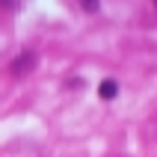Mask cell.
Returning a JSON list of instances; mask_svg holds the SVG:
<instances>
[{"label":"cell","instance_id":"3","mask_svg":"<svg viewBox=\"0 0 157 157\" xmlns=\"http://www.w3.org/2000/svg\"><path fill=\"white\" fill-rule=\"evenodd\" d=\"M83 9H86V12H98V3H95V0H86V3H83Z\"/></svg>","mask_w":157,"mask_h":157},{"label":"cell","instance_id":"2","mask_svg":"<svg viewBox=\"0 0 157 157\" xmlns=\"http://www.w3.org/2000/svg\"><path fill=\"white\" fill-rule=\"evenodd\" d=\"M116 92H119V83H116V80H104V83L98 86V95L104 98V101H113Z\"/></svg>","mask_w":157,"mask_h":157},{"label":"cell","instance_id":"1","mask_svg":"<svg viewBox=\"0 0 157 157\" xmlns=\"http://www.w3.org/2000/svg\"><path fill=\"white\" fill-rule=\"evenodd\" d=\"M36 62H39V56H36L33 51H24V53H18L15 59H12L9 71H12L15 77H24V74H30V71L36 68Z\"/></svg>","mask_w":157,"mask_h":157}]
</instances>
